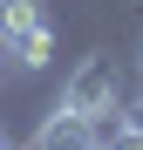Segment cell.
Returning a JSON list of instances; mask_svg holds the SVG:
<instances>
[{
  "mask_svg": "<svg viewBox=\"0 0 143 150\" xmlns=\"http://www.w3.org/2000/svg\"><path fill=\"white\" fill-rule=\"evenodd\" d=\"M0 143H7V130H0Z\"/></svg>",
  "mask_w": 143,
  "mask_h": 150,
  "instance_id": "cell-8",
  "label": "cell"
},
{
  "mask_svg": "<svg viewBox=\"0 0 143 150\" xmlns=\"http://www.w3.org/2000/svg\"><path fill=\"white\" fill-rule=\"evenodd\" d=\"M123 116L136 123V130H143V96H136V103H123Z\"/></svg>",
  "mask_w": 143,
  "mask_h": 150,
  "instance_id": "cell-5",
  "label": "cell"
},
{
  "mask_svg": "<svg viewBox=\"0 0 143 150\" xmlns=\"http://www.w3.org/2000/svg\"><path fill=\"white\" fill-rule=\"evenodd\" d=\"M136 75H143V41H136Z\"/></svg>",
  "mask_w": 143,
  "mask_h": 150,
  "instance_id": "cell-7",
  "label": "cell"
},
{
  "mask_svg": "<svg viewBox=\"0 0 143 150\" xmlns=\"http://www.w3.org/2000/svg\"><path fill=\"white\" fill-rule=\"evenodd\" d=\"M61 109H75V116H109V109H123V62L116 55H82L75 68H68V82H61V96H55Z\"/></svg>",
  "mask_w": 143,
  "mask_h": 150,
  "instance_id": "cell-1",
  "label": "cell"
},
{
  "mask_svg": "<svg viewBox=\"0 0 143 150\" xmlns=\"http://www.w3.org/2000/svg\"><path fill=\"white\" fill-rule=\"evenodd\" d=\"M0 82H7V48H0Z\"/></svg>",
  "mask_w": 143,
  "mask_h": 150,
  "instance_id": "cell-6",
  "label": "cell"
},
{
  "mask_svg": "<svg viewBox=\"0 0 143 150\" xmlns=\"http://www.w3.org/2000/svg\"><path fill=\"white\" fill-rule=\"evenodd\" d=\"M0 48H7V62H14V68H48V62H55V21H48V14L20 21Z\"/></svg>",
  "mask_w": 143,
  "mask_h": 150,
  "instance_id": "cell-3",
  "label": "cell"
},
{
  "mask_svg": "<svg viewBox=\"0 0 143 150\" xmlns=\"http://www.w3.org/2000/svg\"><path fill=\"white\" fill-rule=\"evenodd\" d=\"M27 150H102V143H95V123L89 116H75V109H48L41 116V130H34V143Z\"/></svg>",
  "mask_w": 143,
  "mask_h": 150,
  "instance_id": "cell-2",
  "label": "cell"
},
{
  "mask_svg": "<svg viewBox=\"0 0 143 150\" xmlns=\"http://www.w3.org/2000/svg\"><path fill=\"white\" fill-rule=\"evenodd\" d=\"M95 143H102V150H143V130L123 109H109V116H95Z\"/></svg>",
  "mask_w": 143,
  "mask_h": 150,
  "instance_id": "cell-4",
  "label": "cell"
}]
</instances>
